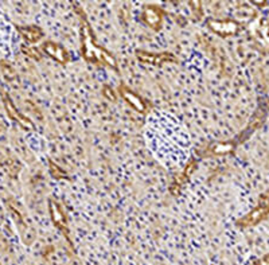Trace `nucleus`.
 Wrapping results in <instances>:
<instances>
[{"instance_id": "obj_1", "label": "nucleus", "mask_w": 269, "mask_h": 265, "mask_svg": "<svg viewBox=\"0 0 269 265\" xmlns=\"http://www.w3.org/2000/svg\"><path fill=\"white\" fill-rule=\"evenodd\" d=\"M269 213V193L265 194L264 198H262V202L260 203V206L254 209L252 213H249L245 218H242L240 221V225L242 226H250V225H256L264 219Z\"/></svg>"}, {"instance_id": "obj_2", "label": "nucleus", "mask_w": 269, "mask_h": 265, "mask_svg": "<svg viewBox=\"0 0 269 265\" xmlns=\"http://www.w3.org/2000/svg\"><path fill=\"white\" fill-rule=\"evenodd\" d=\"M42 50L45 51L46 54L50 55L51 58L57 59L58 62H66L67 59H69V55H67L66 50H65L63 47L59 46V45H57V43L53 42L43 43Z\"/></svg>"}, {"instance_id": "obj_3", "label": "nucleus", "mask_w": 269, "mask_h": 265, "mask_svg": "<svg viewBox=\"0 0 269 265\" xmlns=\"http://www.w3.org/2000/svg\"><path fill=\"white\" fill-rule=\"evenodd\" d=\"M138 58L143 62H148V63H156V65H160V63L166 62V61H171V62H175L177 58L171 54H150V53H144V51H138Z\"/></svg>"}, {"instance_id": "obj_4", "label": "nucleus", "mask_w": 269, "mask_h": 265, "mask_svg": "<svg viewBox=\"0 0 269 265\" xmlns=\"http://www.w3.org/2000/svg\"><path fill=\"white\" fill-rule=\"evenodd\" d=\"M209 26L221 35H230L238 31V25L234 22H209Z\"/></svg>"}, {"instance_id": "obj_5", "label": "nucleus", "mask_w": 269, "mask_h": 265, "mask_svg": "<svg viewBox=\"0 0 269 265\" xmlns=\"http://www.w3.org/2000/svg\"><path fill=\"white\" fill-rule=\"evenodd\" d=\"M3 101H5V106H6V110H7V113L11 116L13 118H15V120H18L19 122H22L25 126H29V128H33V124L29 121V118H26L25 116H22L19 112L17 110V108L14 106V104L11 102V100L9 98V96L6 94V96H3Z\"/></svg>"}, {"instance_id": "obj_6", "label": "nucleus", "mask_w": 269, "mask_h": 265, "mask_svg": "<svg viewBox=\"0 0 269 265\" xmlns=\"http://www.w3.org/2000/svg\"><path fill=\"white\" fill-rule=\"evenodd\" d=\"M19 33H21L27 42H37L42 38L43 33L38 27H18Z\"/></svg>"}, {"instance_id": "obj_7", "label": "nucleus", "mask_w": 269, "mask_h": 265, "mask_svg": "<svg viewBox=\"0 0 269 265\" xmlns=\"http://www.w3.org/2000/svg\"><path fill=\"white\" fill-rule=\"evenodd\" d=\"M144 21L147 22L148 26H151L152 29H158L162 22V15L158 10L155 9H146L144 10Z\"/></svg>"}, {"instance_id": "obj_8", "label": "nucleus", "mask_w": 269, "mask_h": 265, "mask_svg": "<svg viewBox=\"0 0 269 265\" xmlns=\"http://www.w3.org/2000/svg\"><path fill=\"white\" fill-rule=\"evenodd\" d=\"M122 97L125 98L126 101L129 102L130 105L133 106L134 109H138V110H140V112H143V110H144V104H143V101L140 100L139 97L134 96L133 93L128 92V90H122Z\"/></svg>"}, {"instance_id": "obj_9", "label": "nucleus", "mask_w": 269, "mask_h": 265, "mask_svg": "<svg viewBox=\"0 0 269 265\" xmlns=\"http://www.w3.org/2000/svg\"><path fill=\"white\" fill-rule=\"evenodd\" d=\"M50 207H51V215H53V219H54L55 223H65V218H63V214L61 209H59L54 202H50Z\"/></svg>"}, {"instance_id": "obj_10", "label": "nucleus", "mask_w": 269, "mask_h": 265, "mask_svg": "<svg viewBox=\"0 0 269 265\" xmlns=\"http://www.w3.org/2000/svg\"><path fill=\"white\" fill-rule=\"evenodd\" d=\"M0 68H2V70H3V74H5V77L9 81H13L14 78L17 77V73H15V70H14V69L10 66L9 63L5 62V61H2V62H0Z\"/></svg>"}, {"instance_id": "obj_11", "label": "nucleus", "mask_w": 269, "mask_h": 265, "mask_svg": "<svg viewBox=\"0 0 269 265\" xmlns=\"http://www.w3.org/2000/svg\"><path fill=\"white\" fill-rule=\"evenodd\" d=\"M231 148H233L231 144H219V146L214 147V152L215 154H223V152L231 151Z\"/></svg>"}, {"instance_id": "obj_12", "label": "nucleus", "mask_w": 269, "mask_h": 265, "mask_svg": "<svg viewBox=\"0 0 269 265\" xmlns=\"http://www.w3.org/2000/svg\"><path fill=\"white\" fill-rule=\"evenodd\" d=\"M25 53L30 57H34L35 59H41V53L34 47H25Z\"/></svg>"}, {"instance_id": "obj_13", "label": "nucleus", "mask_w": 269, "mask_h": 265, "mask_svg": "<svg viewBox=\"0 0 269 265\" xmlns=\"http://www.w3.org/2000/svg\"><path fill=\"white\" fill-rule=\"evenodd\" d=\"M50 166H51V173H53V175H54V177L58 178L59 175H62V177H65V174L61 173L59 170H57V169H58V167H55V166L53 163H50Z\"/></svg>"}]
</instances>
